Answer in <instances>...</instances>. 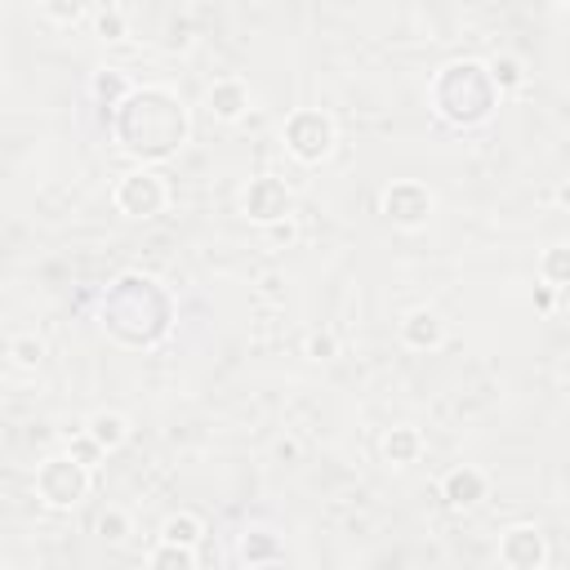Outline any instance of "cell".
<instances>
[{
    "instance_id": "6da1fadb",
    "label": "cell",
    "mask_w": 570,
    "mask_h": 570,
    "mask_svg": "<svg viewBox=\"0 0 570 570\" xmlns=\"http://www.w3.org/2000/svg\"><path fill=\"white\" fill-rule=\"evenodd\" d=\"M125 116H138V129L120 134L125 151H142V156H165L174 147H183L187 138V116L183 102L169 89H134L125 102Z\"/></svg>"
},
{
    "instance_id": "7a4b0ae2",
    "label": "cell",
    "mask_w": 570,
    "mask_h": 570,
    "mask_svg": "<svg viewBox=\"0 0 570 570\" xmlns=\"http://www.w3.org/2000/svg\"><path fill=\"white\" fill-rule=\"evenodd\" d=\"M36 494L49 512H71L89 494V468L76 454H49L36 468Z\"/></svg>"
},
{
    "instance_id": "3957f363",
    "label": "cell",
    "mask_w": 570,
    "mask_h": 570,
    "mask_svg": "<svg viewBox=\"0 0 570 570\" xmlns=\"http://www.w3.org/2000/svg\"><path fill=\"white\" fill-rule=\"evenodd\" d=\"M285 151L298 160V165H321L330 151H334V142H338V129H334V120L325 116V111H316V107H298L289 120H285Z\"/></svg>"
},
{
    "instance_id": "277c9868",
    "label": "cell",
    "mask_w": 570,
    "mask_h": 570,
    "mask_svg": "<svg viewBox=\"0 0 570 570\" xmlns=\"http://www.w3.org/2000/svg\"><path fill=\"white\" fill-rule=\"evenodd\" d=\"M111 200L125 218H156L169 205V183L156 169H129V174H120Z\"/></svg>"
},
{
    "instance_id": "5b68a950",
    "label": "cell",
    "mask_w": 570,
    "mask_h": 570,
    "mask_svg": "<svg viewBox=\"0 0 570 570\" xmlns=\"http://www.w3.org/2000/svg\"><path fill=\"white\" fill-rule=\"evenodd\" d=\"M379 209H383V218H387V223H396V227L414 232V227H423V223L432 218V209H436V196H432L423 183H414V178H401V183L383 187V196H379Z\"/></svg>"
},
{
    "instance_id": "8992f818",
    "label": "cell",
    "mask_w": 570,
    "mask_h": 570,
    "mask_svg": "<svg viewBox=\"0 0 570 570\" xmlns=\"http://www.w3.org/2000/svg\"><path fill=\"white\" fill-rule=\"evenodd\" d=\"M240 209H245V218H254L258 227H272V223H281V218L294 214V196H289V187H285L276 174H258V178H249V187L240 191Z\"/></svg>"
},
{
    "instance_id": "52a82bcc",
    "label": "cell",
    "mask_w": 570,
    "mask_h": 570,
    "mask_svg": "<svg viewBox=\"0 0 570 570\" xmlns=\"http://www.w3.org/2000/svg\"><path fill=\"white\" fill-rule=\"evenodd\" d=\"M499 561L508 570H539L548 561V543H543V530L521 521V525H508L503 539H499Z\"/></svg>"
},
{
    "instance_id": "ba28073f",
    "label": "cell",
    "mask_w": 570,
    "mask_h": 570,
    "mask_svg": "<svg viewBox=\"0 0 570 570\" xmlns=\"http://www.w3.org/2000/svg\"><path fill=\"white\" fill-rule=\"evenodd\" d=\"M485 494H490V476H485L476 463H459V468H450V472L441 476V499H445V508H454V512H472Z\"/></svg>"
},
{
    "instance_id": "9c48e42d",
    "label": "cell",
    "mask_w": 570,
    "mask_h": 570,
    "mask_svg": "<svg viewBox=\"0 0 570 570\" xmlns=\"http://www.w3.org/2000/svg\"><path fill=\"white\" fill-rule=\"evenodd\" d=\"M401 343L410 352H436L445 343V321L436 307H410L401 316Z\"/></svg>"
},
{
    "instance_id": "30bf717a",
    "label": "cell",
    "mask_w": 570,
    "mask_h": 570,
    "mask_svg": "<svg viewBox=\"0 0 570 570\" xmlns=\"http://www.w3.org/2000/svg\"><path fill=\"white\" fill-rule=\"evenodd\" d=\"M249 85L240 80V76H218L209 89H205V107H209V116L214 120H240L245 111H249Z\"/></svg>"
},
{
    "instance_id": "8fae6325",
    "label": "cell",
    "mask_w": 570,
    "mask_h": 570,
    "mask_svg": "<svg viewBox=\"0 0 570 570\" xmlns=\"http://www.w3.org/2000/svg\"><path fill=\"white\" fill-rule=\"evenodd\" d=\"M85 436L98 445V450H120L125 441H129V419L120 414V410H94L89 419H85Z\"/></svg>"
},
{
    "instance_id": "7c38bea8",
    "label": "cell",
    "mask_w": 570,
    "mask_h": 570,
    "mask_svg": "<svg viewBox=\"0 0 570 570\" xmlns=\"http://www.w3.org/2000/svg\"><path fill=\"white\" fill-rule=\"evenodd\" d=\"M419 454H423V432H419L414 423H396V428L383 436V459H387L392 468H410V463H419Z\"/></svg>"
},
{
    "instance_id": "4fadbf2b",
    "label": "cell",
    "mask_w": 570,
    "mask_h": 570,
    "mask_svg": "<svg viewBox=\"0 0 570 570\" xmlns=\"http://www.w3.org/2000/svg\"><path fill=\"white\" fill-rule=\"evenodd\" d=\"M200 534H205V521L196 512H174V517L160 521V543H174V548H191L196 552Z\"/></svg>"
},
{
    "instance_id": "5bb4252c",
    "label": "cell",
    "mask_w": 570,
    "mask_h": 570,
    "mask_svg": "<svg viewBox=\"0 0 570 570\" xmlns=\"http://www.w3.org/2000/svg\"><path fill=\"white\" fill-rule=\"evenodd\" d=\"M240 557H245L249 566H267V561L281 557V539H276L272 530H245V539H240Z\"/></svg>"
},
{
    "instance_id": "9a60e30c",
    "label": "cell",
    "mask_w": 570,
    "mask_h": 570,
    "mask_svg": "<svg viewBox=\"0 0 570 570\" xmlns=\"http://www.w3.org/2000/svg\"><path fill=\"white\" fill-rule=\"evenodd\" d=\"M485 76H490V85H494L499 98H503V94H517V89L525 85V67H521L517 58H494V62H485Z\"/></svg>"
},
{
    "instance_id": "2e32d148",
    "label": "cell",
    "mask_w": 570,
    "mask_h": 570,
    "mask_svg": "<svg viewBox=\"0 0 570 570\" xmlns=\"http://www.w3.org/2000/svg\"><path fill=\"white\" fill-rule=\"evenodd\" d=\"M4 352H9V361H13L18 370H40V361H45V338H36V334H13V338L4 343Z\"/></svg>"
},
{
    "instance_id": "e0dca14e",
    "label": "cell",
    "mask_w": 570,
    "mask_h": 570,
    "mask_svg": "<svg viewBox=\"0 0 570 570\" xmlns=\"http://www.w3.org/2000/svg\"><path fill=\"white\" fill-rule=\"evenodd\" d=\"M539 276H543L548 289H561V285L570 281V249H566V245H552V249L539 258Z\"/></svg>"
},
{
    "instance_id": "ac0fdd59",
    "label": "cell",
    "mask_w": 570,
    "mask_h": 570,
    "mask_svg": "<svg viewBox=\"0 0 570 570\" xmlns=\"http://www.w3.org/2000/svg\"><path fill=\"white\" fill-rule=\"evenodd\" d=\"M147 570H196V552L174 548V543H156L151 557H147Z\"/></svg>"
},
{
    "instance_id": "d6986e66",
    "label": "cell",
    "mask_w": 570,
    "mask_h": 570,
    "mask_svg": "<svg viewBox=\"0 0 570 570\" xmlns=\"http://www.w3.org/2000/svg\"><path fill=\"white\" fill-rule=\"evenodd\" d=\"M94 94L98 98H107V107H120L129 94H134V85L120 76V71H111V67H102L98 76H94Z\"/></svg>"
},
{
    "instance_id": "ffe728a7",
    "label": "cell",
    "mask_w": 570,
    "mask_h": 570,
    "mask_svg": "<svg viewBox=\"0 0 570 570\" xmlns=\"http://www.w3.org/2000/svg\"><path fill=\"white\" fill-rule=\"evenodd\" d=\"M98 534L111 539V543H125V539L134 534V517H129L125 508H107V512L98 517Z\"/></svg>"
},
{
    "instance_id": "44dd1931",
    "label": "cell",
    "mask_w": 570,
    "mask_h": 570,
    "mask_svg": "<svg viewBox=\"0 0 570 570\" xmlns=\"http://www.w3.org/2000/svg\"><path fill=\"white\" fill-rule=\"evenodd\" d=\"M303 352H307V361H334V356H338L334 330H312V334L303 338Z\"/></svg>"
},
{
    "instance_id": "7402d4cb",
    "label": "cell",
    "mask_w": 570,
    "mask_h": 570,
    "mask_svg": "<svg viewBox=\"0 0 570 570\" xmlns=\"http://www.w3.org/2000/svg\"><path fill=\"white\" fill-rule=\"evenodd\" d=\"M98 31H102V40H120L125 36V13L120 9H98Z\"/></svg>"
},
{
    "instance_id": "603a6c76",
    "label": "cell",
    "mask_w": 570,
    "mask_h": 570,
    "mask_svg": "<svg viewBox=\"0 0 570 570\" xmlns=\"http://www.w3.org/2000/svg\"><path fill=\"white\" fill-rule=\"evenodd\" d=\"M263 232H267V240H276V245L285 240V245H289V240L298 236V223H294V214H289V218H281V223H272V227H263Z\"/></svg>"
},
{
    "instance_id": "cb8c5ba5",
    "label": "cell",
    "mask_w": 570,
    "mask_h": 570,
    "mask_svg": "<svg viewBox=\"0 0 570 570\" xmlns=\"http://www.w3.org/2000/svg\"><path fill=\"white\" fill-rule=\"evenodd\" d=\"M0 570H4V566H0Z\"/></svg>"
}]
</instances>
